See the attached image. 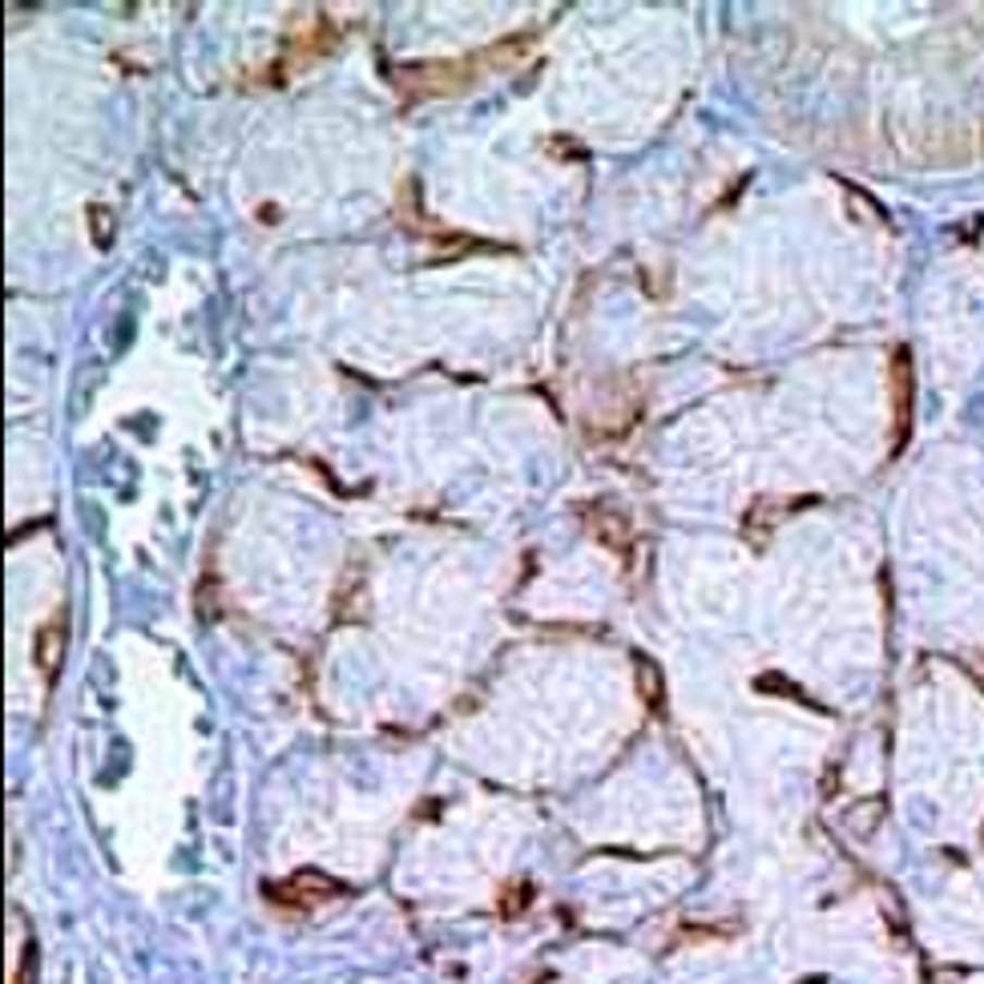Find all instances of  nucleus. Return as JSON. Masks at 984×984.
Here are the masks:
<instances>
[{
    "label": "nucleus",
    "mask_w": 984,
    "mask_h": 984,
    "mask_svg": "<svg viewBox=\"0 0 984 984\" xmlns=\"http://www.w3.org/2000/svg\"><path fill=\"white\" fill-rule=\"evenodd\" d=\"M477 69L468 61H425V65H399L396 69V85L408 97H444L456 94L472 82Z\"/></svg>",
    "instance_id": "1"
},
{
    "label": "nucleus",
    "mask_w": 984,
    "mask_h": 984,
    "mask_svg": "<svg viewBox=\"0 0 984 984\" xmlns=\"http://www.w3.org/2000/svg\"><path fill=\"white\" fill-rule=\"evenodd\" d=\"M912 399H917L912 352H908V347H896V352H891V425H896L891 456H896V452L908 444V436H912Z\"/></svg>",
    "instance_id": "2"
},
{
    "label": "nucleus",
    "mask_w": 984,
    "mask_h": 984,
    "mask_svg": "<svg viewBox=\"0 0 984 984\" xmlns=\"http://www.w3.org/2000/svg\"><path fill=\"white\" fill-rule=\"evenodd\" d=\"M65 645H69V634H65V614L57 610L41 629H37V638H33V666L41 671L45 682H57V674H61V662H65Z\"/></svg>",
    "instance_id": "3"
},
{
    "label": "nucleus",
    "mask_w": 984,
    "mask_h": 984,
    "mask_svg": "<svg viewBox=\"0 0 984 984\" xmlns=\"http://www.w3.org/2000/svg\"><path fill=\"white\" fill-rule=\"evenodd\" d=\"M638 674H642V698H662V686H657V671L645 666V657H638Z\"/></svg>",
    "instance_id": "4"
},
{
    "label": "nucleus",
    "mask_w": 984,
    "mask_h": 984,
    "mask_svg": "<svg viewBox=\"0 0 984 984\" xmlns=\"http://www.w3.org/2000/svg\"><path fill=\"white\" fill-rule=\"evenodd\" d=\"M89 219H94V238L106 246L110 243V210H97L94 206V210H89Z\"/></svg>",
    "instance_id": "5"
}]
</instances>
